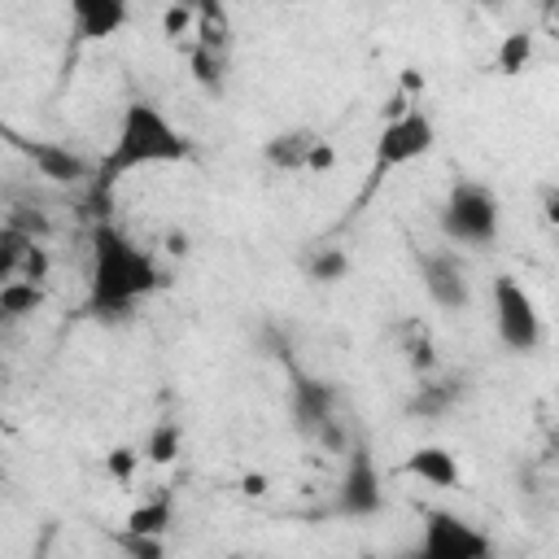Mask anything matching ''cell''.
Returning <instances> with one entry per match:
<instances>
[{
	"label": "cell",
	"instance_id": "30",
	"mask_svg": "<svg viewBox=\"0 0 559 559\" xmlns=\"http://www.w3.org/2000/svg\"><path fill=\"white\" fill-rule=\"evenodd\" d=\"M415 92H424V74L402 70V96H415Z\"/></svg>",
	"mask_w": 559,
	"mask_h": 559
},
{
	"label": "cell",
	"instance_id": "1",
	"mask_svg": "<svg viewBox=\"0 0 559 559\" xmlns=\"http://www.w3.org/2000/svg\"><path fill=\"white\" fill-rule=\"evenodd\" d=\"M192 153H197V140L157 100L135 96V100L122 105L114 140H109V148L92 166V192L109 201V192L127 175L148 170V166H175V162H188Z\"/></svg>",
	"mask_w": 559,
	"mask_h": 559
},
{
	"label": "cell",
	"instance_id": "24",
	"mask_svg": "<svg viewBox=\"0 0 559 559\" xmlns=\"http://www.w3.org/2000/svg\"><path fill=\"white\" fill-rule=\"evenodd\" d=\"M105 472H109L118 485H131L135 472H140V450H135V445H114V450L105 454Z\"/></svg>",
	"mask_w": 559,
	"mask_h": 559
},
{
	"label": "cell",
	"instance_id": "20",
	"mask_svg": "<svg viewBox=\"0 0 559 559\" xmlns=\"http://www.w3.org/2000/svg\"><path fill=\"white\" fill-rule=\"evenodd\" d=\"M528 61H533V35H528V31H511V35L498 39L493 66H498L502 74H524Z\"/></svg>",
	"mask_w": 559,
	"mask_h": 559
},
{
	"label": "cell",
	"instance_id": "11",
	"mask_svg": "<svg viewBox=\"0 0 559 559\" xmlns=\"http://www.w3.org/2000/svg\"><path fill=\"white\" fill-rule=\"evenodd\" d=\"M9 144H17L35 162V170L44 179H52V183H83V179H92V162L79 157L74 148H66V144H57V140H22V135H13Z\"/></svg>",
	"mask_w": 559,
	"mask_h": 559
},
{
	"label": "cell",
	"instance_id": "10",
	"mask_svg": "<svg viewBox=\"0 0 559 559\" xmlns=\"http://www.w3.org/2000/svg\"><path fill=\"white\" fill-rule=\"evenodd\" d=\"M66 13L79 44H105L127 31L131 0H66Z\"/></svg>",
	"mask_w": 559,
	"mask_h": 559
},
{
	"label": "cell",
	"instance_id": "4",
	"mask_svg": "<svg viewBox=\"0 0 559 559\" xmlns=\"http://www.w3.org/2000/svg\"><path fill=\"white\" fill-rule=\"evenodd\" d=\"M432 148H437V122L419 105H406V109L389 114L380 135H376V148H371V183H380L384 175L428 157Z\"/></svg>",
	"mask_w": 559,
	"mask_h": 559
},
{
	"label": "cell",
	"instance_id": "28",
	"mask_svg": "<svg viewBox=\"0 0 559 559\" xmlns=\"http://www.w3.org/2000/svg\"><path fill=\"white\" fill-rule=\"evenodd\" d=\"M162 245H166V253H170V258H188V249H192V240H188V231H183V227H170V231L162 236Z\"/></svg>",
	"mask_w": 559,
	"mask_h": 559
},
{
	"label": "cell",
	"instance_id": "21",
	"mask_svg": "<svg viewBox=\"0 0 559 559\" xmlns=\"http://www.w3.org/2000/svg\"><path fill=\"white\" fill-rule=\"evenodd\" d=\"M192 74L205 92H223V74H227V61H223V48H210V44H197L192 48Z\"/></svg>",
	"mask_w": 559,
	"mask_h": 559
},
{
	"label": "cell",
	"instance_id": "19",
	"mask_svg": "<svg viewBox=\"0 0 559 559\" xmlns=\"http://www.w3.org/2000/svg\"><path fill=\"white\" fill-rule=\"evenodd\" d=\"M402 358H406V367H411L415 376H432V371H437V345H432L428 328H419V323H406Z\"/></svg>",
	"mask_w": 559,
	"mask_h": 559
},
{
	"label": "cell",
	"instance_id": "33",
	"mask_svg": "<svg viewBox=\"0 0 559 559\" xmlns=\"http://www.w3.org/2000/svg\"><path fill=\"white\" fill-rule=\"evenodd\" d=\"M0 135H4V140H13V131H9V122H4V118H0Z\"/></svg>",
	"mask_w": 559,
	"mask_h": 559
},
{
	"label": "cell",
	"instance_id": "7",
	"mask_svg": "<svg viewBox=\"0 0 559 559\" xmlns=\"http://www.w3.org/2000/svg\"><path fill=\"white\" fill-rule=\"evenodd\" d=\"M419 550L428 559H489L493 542H489V533H480L459 511L428 507L424 511V528H419Z\"/></svg>",
	"mask_w": 559,
	"mask_h": 559
},
{
	"label": "cell",
	"instance_id": "2",
	"mask_svg": "<svg viewBox=\"0 0 559 559\" xmlns=\"http://www.w3.org/2000/svg\"><path fill=\"white\" fill-rule=\"evenodd\" d=\"M87 314L96 319H127L140 301L166 288L162 262L135 245L118 223L96 218L87 236Z\"/></svg>",
	"mask_w": 559,
	"mask_h": 559
},
{
	"label": "cell",
	"instance_id": "17",
	"mask_svg": "<svg viewBox=\"0 0 559 559\" xmlns=\"http://www.w3.org/2000/svg\"><path fill=\"white\" fill-rule=\"evenodd\" d=\"M170 524H175V502H170V493H153V498H144L140 507H131V515H127V533H144V537H162Z\"/></svg>",
	"mask_w": 559,
	"mask_h": 559
},
{
	"label": "cell",
	"instance_id": "5",
	"mask_svg": "<svg viewBox=\"0 0 559 559\" xmlns=\"http://www.w3.org/2000/svg\"><path fill=\"white\" fill-rule=\"evenodd\" d=\"M493 332H498L502 349H511V354H537L542 341H546L542 310L515 275L493 280Z\"/></svg>",
	"mask_w": 559,
	"mask_h": 559
},
{
	"label": "cell",
	"instance_id": "16",
	"mask_svg": "<svg viewBox=\"0 0 559 559\" xmlns=\"http://www.w3.org/2000/svg\"><path fill=\"white\" fill-rule=\"evenodd\" d=\"M349 271H354V258H349V249H341V245H319V249H310V253L301 258V275H306L310 284H319V288H332V284L349 280Z\"/></svg>",
	"mask_w": 559,
	"mask_h": 559
},
{
	"label": "cell",
	"instance_id": "13",
	"mask_svg": "<svg viewBox=\"0 0 559 559\" xmlns=\"http://www.w3.org/2000/svg\"><path fill=\"white\" fill-rule=\"evenodd\" d=\"M314 140H319V135H314L310 127L275 131V135L262 140V162H266L271 170H280V175H297V170H306V157H310Z\"/></svg>",
	"mask_w": 559,
	"mask_h": 559
},
{
	"label": "cell",
	"instance_id": "3",
	"mask_svg": "<svg viewBox=\"0 0 559 559\" xmlns=\"http://www.w3.org/2000/svg\"><path fill=\"white\" fill-rule=\"evenodd\" d=\"M437 231L459 249H489L502 231V201L480 179H454L437 205Z\"/></svg>",
	"mask_w": 559,
	"mask_h": 559
},
{
	"label": "cell",
	"instance_id": "27",
	"mask_svg": "<svg viewBox=\"0 0 559 559\" xmlns=\"http://www.w3.org/2000/svg\"><path fill=\"white\" fill-rule=\"evenodd\" d=\"M192 13H197V9H188V4H179V0H175V9H166V17H162V31H166L170 39H175V35H183V31H188V22H192Z\"/></svg>",
	"mask_w": 559,
	"mask_h": 559
},
{
	"label": "cell",
	"instance_id": "29",
	"mask_svg": "<svg viewBox=\"0 0 559 559\" xmlns=\"http://www.w3.org/2000/svg\"><path fill=\"white\" fill-rule=\"evenodd\" d=\"M240 489H245L249 498H258V493H266V476H258V472H249V476H240Z\"/></svg>",
	"mask_w": 559,
	"mask_h": 559
},
{
	"label": "cell",
	"instance_id": "32",
	"mask_svg": "<svg viewBox=\"0 0 559 559\" xmlns=\"http://www.w3.org/2000/svg\"><path fill=\"white\" fill-rule=\"evenodd\" d=\"M472 4H480V9H502L507 0H472Z\"/></svg>",
	"mask_w": 559,
	"mask_h": 559
},
{
	"label": "cell",
	"instance_id": "9",
	"mask_svg": "<svg viewBox=\"0 0 559 559\" xmlns=\"http://www.w3.org/2000/svg\"><path fill=\"white\" fill-rule=\"evenodd\" d=\"M336 406H341V389L332 380L310 376L297 362H288V419H293L297 437L314 441V432L328 419H336Z\"/></svg>",
	"mask_w": 559,
	"mask_h": 559
},
{
	"label": "cell",
	"instance_id": "6",
	"mask_svg": "<svg viewBox=\"0 0 559 559\" xmlns=\"http://www.w3.org/2000/svg\"><path fill=\"white\" fill-rule=\"evenodd\" d=\"M345 467H341V480L332 489V511L341 520H371L384 511V476H380V463L371 454L367 441H349V450L341 454Z\"/></svg>",
	"mask_w": 559,
	"mask_h": 559
},
{
	"label": "cell",
	"instance_id": "8",
	"mask_svg": "<svg viewBox=\"0 0 559 559\" xmlns=\"http://www.w3.org/2000/svg\"><path fill=\"white\" fill-rule=\"evenodd\" d=\"M415 271H419V284H424V297L445 310V314H459L472 306V275H467V262L454 253V245H437V249H424L415 258Z\"/></svg>",
	"mask_w": 559,
	"mask_h": 559
},
{
	"label": "cell",
	"instance_id": "26",
	"mask_svg": "<svg viewBox=\"0 0 559 559\" xmlns=\"http://www.w3.org/2000/svg\"><path fill=\"white\" fill-rule=\"evenodd\" d=\"M332 166H336V148L319 135V140H314V148H310V157H306V175H328Z\"/></svg>",
	"mask_w": 559,
	"mask_h": 559
},
{
	"label": "cell",
	"instance_id": "22",
	"mask_svg": "<svg viewBox=\"0 0 559 559\" xmlns=\"http://www.w3.org/2000/svg\"><path fill=\"white\" fill-rule=\"evenodd\" d=\"M35 240L26 236V231H17V227H9V223H0V280H9V275H17L22 271V262H26V249H31Z\"/></svg>",
	"mask_w": 559,
	"mask_h": 559
},
{
	"label": "cell",
	"instance_id": "12",
	"mask_svg": "<svg viewBox=\"0 0 559 559\" xmlns=\"http://www.w3.org/2000/svg\"><path fill=\"white\" fill-rule=\"evenodd\" d=\"M467 393V380L463 376H445V380H432V376H419L415 393L406 397V415L411 419H445Z\"/></svg>",
	"mask_w": 559,
	"mask_h": 559
},
{
	"label": "cell",
	"instance_id": "25",
	"mask_svg": "<svg viewBox=\"0 0 559 559\" xmlns=\"http://www.w3.org/2000/svg\"><path fill=\"white\" fill-rule=\"evenodd\" d=\"M17 275H26V280H35V284H48V275H52V253H48L44 240H35V245L26 249V262H22Z\"/></svg>",
	"mask_w": 559,
	"mask_h": 559
},
{
	"label": "cell",
	"instance_id": "31",
	"mask_svg": "<svg viewBox=\"0 0 559 559\" xmlns=\"http://www.w3.org/2000/svg\"><path fill=\"white\" fill-rule=\"evenodd\" d=\"M179 4H188V9H210V4H218V0H179Z\"/></svg>",
	"mask_w": 559,
	"mask_h": 559
},
{
	"label": "cell",
	"instance_id": "14",
	"mask_svg": "<svg viewBox=\"0 0 559 559\" xmlns=\"http://www.w3.org/2000/svg\"><path fill=\"white\" fill-rule=\"evenodd\" d=\"M402 467L432 489H459V480H463V467H459L454 450H445V445H415Z\"/></svg>",
	"mask_w": 559,
	"mask_h": 559
},
{
	"label": "cell",
	"instance_id": "23",
	"mask_svg": "<svg viewBox=\"0 0 559 559\" xmlns=\"http://www.w3.org/2000/svg\"><path fill=\"white\" fill-rule=\"evenodd\" d=\"M4 223L17 227V231H26L31 240H48V236H52V218H48V210H39V205H13V210L4 214Z\"/></svg>",
	"mask_w": 559,
	"mask_h": 559
},
{
	"label": "cell",
	"instance_id": "18",
	"mask_svg": "<svg viewBox=\"0 0 559 559\" xmlns=\"http://www.w3.org/2000/svg\"><path fill=\"white\" fill-rule=\"evenodd\" d=\"M179 450H183V428H179L175 419H162V424H153V428H148L140 459H148V463L166 467V463H175V459H179Z\"/></svg>",
	"mask_w": 559,
	"mask_h": 559
},
{
	"label": "cell",
	"instance_id": "15",
	"mask_svg": "<svg viewBox=\"0 0 559 559\" xmlns=\"http://www.w3.org/2000/svg\"><path fill=\"white\" fill-rule=\"evenodd\" d=\"M44 301H48L44 284H35V280H26V275L0 280V319H4V323L31 319L35 310H44Z\"/></svg>",
	"mask_w": 559,
	"mask_h": 559
}]
</instances>
